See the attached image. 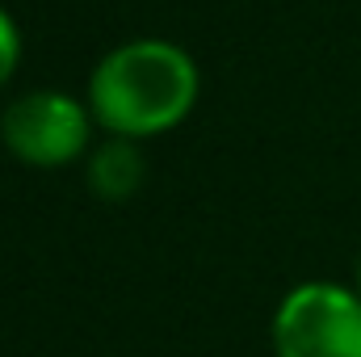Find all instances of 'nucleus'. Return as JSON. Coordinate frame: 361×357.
Listing matches in <instances>:
<instances>
[{"instance_id": "nucleus-1", "label": "nucleus", "mask_w": 361, "mask_h": 357, "mask_svg": "<svg viewBox=\"0 0 361 357\" xmlns=\"http://www.w3.org/2000/svg\"><path fill=\"white\" fill-rule=\"evenodd\" d=\"M197 101V68L189 51L164 38L114 47L89 76V114L114 139H156L180 126Z\"/></svg>"}, {"instance_id": "nucleus-2", "label": "nucleus", "mask_w": 361, "mask_h": 357, "mask_svg": "<svg viewBox=\"0 0 361 357\" xmlns=\"http://www.w3.org/2000/svg\"><path fill=\"white\" fill-rule=\"evenodd\" d=\"M277 357H361V294L336 282L294 286L273 315Z\"/></svg>"}, {"instance_id": "nucleus-3", "label": "nucleus", "mask_w": 361, "mask_h": 357, "mask_svg": "<svg viewBox=\"0 0 361 357\" xmlns=\"http://www.w3.org/2000/svg\"><path fill=\"white\" fill-rule=\"evenodd\" d=\"M92 114L76 97L38 89L17 97L0 118V143L30 169H63L89 147Z\"/></svg>"}, {"instance_id": "nucleus-4", "label": "nucleus", "mask_w": 361, "mask_h": 357, "mask_svg": "<svg viewBox=\"0 0 361 357\" xmlns=\"http://www.w3.org/2000/svg\"><path fill=\"white\" fill-rule=\"evenodd\" d=\"M143 177H147V164H143V152L130 139L101 143L89 160V189L101 202H126V198H135Z\"/></svg>"}, {"instance_id": "nucleus-5", "label": "nucleus", "mask_w": 361, "mask_h": 357, "mask_svg": "<svg viewBox=\"0 0 361 357\" xmlns=\"http://www.w3.org/2000/svg\"><path fill=\"white\" fill-rule=\"evenodd\" d=\"M17 63H21V34H17V21L0 8V89L13 80Z\"/></svg>"}, {"instance_id": "nucleus-6", "label": "nucleus", "mask_w": 361, "mask_h": 357, "mask_svg": "<svg viewBox=\"0 0 361 357\" xmlns=\"http://www.w3.org/2000/svg\"><path fill=\"white\" fill-rule=\"evenodd\" d=\"M357 294H361V261H357Z\"/></svg>"}]
</instances>
